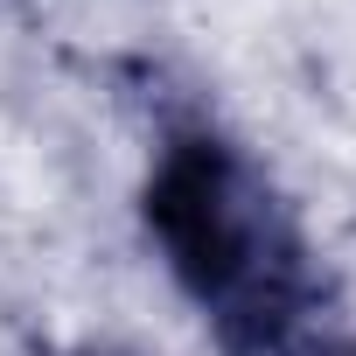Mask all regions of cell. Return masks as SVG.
Masks as SVG:
<instances>
[{
    "label": "cell",
    "instance_id": "6da1fadb",
    "mask_svg": "<svg viewBox=\"0 0 356 356\" xmlns=\"http://www.w3.org/2000/svg\"><path fill=\"white\" fill-rule=\"evenodd\" d=\"M140 224L217 342V356H314L328 328V273L293 203L203 112H175L154 140Z\"/></svg>",
    "mask_w": 356,
    "mask_h": 356
},
{
    "label": "cell",
    "instance_id": "7a4b0ae2",
    "mask_svg": "<svg viewBox=\"0 0 356 356\" xmlns=\"http://www.w3.org/2000/svg\"><path fill=\"white\" fill-rule=\"evenodd\" d=\"M70 356H126V349H70Z\"/></svg>",
    "mask_w": 356,
    "mask_h": 356
},
{
    "label": "cell",
    "instance_id": "3957f363",
    "mask_svg": "<svg viewBox=\"0 0 356 356\" xmlns=\"http://www.w3.org/2000/svg\"><path fill=\"white\" fill-rule=\"evenodd\" d=\"M328 356H356V342H349V349H328Z\"/></svg>",
    "mask_w": 356,
    "mask_h": 356
}]
</instances>
